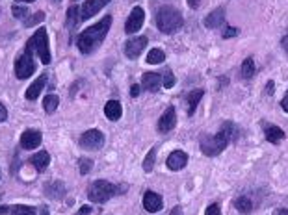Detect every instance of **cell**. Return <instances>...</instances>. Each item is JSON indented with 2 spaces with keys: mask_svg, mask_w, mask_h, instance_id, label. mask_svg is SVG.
Listing matches in <instances>:
<instances>
[{
  "mask_svg": "<svg viewBox=\"0 0 288 215\" xmlns=\"http://www.w3.org/2000/svg\"><path fill=\"white\" fill-rule=\"evenodd\" d=\"M110 26H112V15L103 17L97 24L86 28L84 32L78 35L76 39V45H78V50L82 54H91L93 50H97L101 47L104 39H106V33H108Z\"/></svg>",
  "mask_w": 288,
  "mask_h": 215,
  "instance_id": "1",
  "label": "cell"
},
{
  "mask_svg": "<svg viewBox=\"0 0 288 215\" xmlns=\"http://www.w3.org/2000/svg\"><path fill=\"white\" fill-rule=\"evenodd\" d=\"M233 130H234L233 123H225L216 135H207V137H203L201 139L203 154H207V156H217V154H221V152L227 149L229 139L233 137Z\"/></svg>",
  "mask_w": 288,
  "mask_h": 215,
  "instance_id": "2",
  "label": "cell"
},
{
  "mask_svg": "<svg viewBox=\"0 0 288 215\" xmlns=\"http://www.w3.org/2000/svg\"><path fill=\"white\" fill-rule=\"evenodd\" d=\"M126 189H129L126 186H115V184L106 182V180H97L87 188V199L91 202H97V204H104L106 200H110L115 195L125 193Z\"/></svg>",
  "mask_w": 288,
  "mask_h": 215,
  "instance_id": "3",
  "label": "cell"
},
{
  "mask_svg": "<svg viewBox=\"0 0 288 215\" xmlns=\"http://www.w3.org/2000/svg\"><path fill=\"white\" fill-rule=\"evenodd\" d=\"M154 19H156L158 30L164 33L177 32V30H180L182 24H184V19H182V15H180V11L171 8V6H164V8H160V10L156 11V17H154Z\"/></svg>",
  "mask_w": 288,
  "mask_h": 215,
  "instance_id": "4",
  "label": "cell"
},
{
  "mask_svg": "<svg viewBox=\"0 0 288 215\" xmlns=\"http://www.w3.org/2000/svg\"><path fill=\"white\" fill-rule=\"evenodd\" d=\"M26 50L30 54H32V52L38 54L39 59H41V63H45V65L50 63L52 56H50V49H49V33H47V30H45V28H39L38 32H36L32 38L28 39Z\"/></svg>",
  "mask_w": 288,
  "mask_h": 215,
  "instance_id": "5",
  "label": "cell"
},
{
  "mask_svg": "<svg viewBox=\"0 0 288 215\" xmlns=\"http://www.w3.org/2000/svg\"><path fill=\"white\" fill-rule=\"evenodd\" d=\"M34 70H36V63H34L32 56L30 52H24V54H19L15 59V75L19 80H24V78H30L34 75Z\"/></svg>",
  "mask_w": 288,
  "mask_h": 215,
  "instance_id": "6",
  "label": "cell"
},
{
  "mask_svg": "<svg viewBox=\"0 0 288 215\" xmlns=\"http://www.w3.org/2000/svg\"><path fill=\"white\" fill-rule=\"evenodd\" d=\"M82 149H86V151H99V149H103L104 145V134L101 130H87L84 134L80 135V139H78Z\"/></svg>",
  "mask_w": 288,
  "mask_h": 215,
  "instance_id": "7",
  "label": "cell"
},
{
  "mask_svg": "<svg viewBox=\"0 0 288 215\" xmlns=\"http://www.w3.org/2000/svg\"><path fill=\"white\" fill-rule=\"evenodd\" d=\"M143 22H145V11L136 6L134 10L131 11V15L126 19V24H125V32L126 33H136L140 32V28L143 26Z\"/></svg>",
  "mask_w": 288,
  "mask_h": 215,
  "instance_id": "8",
  "label": "cell"
},
{
  "mask_svg": "<svg viewBox=\"0 0 288 215\" xmlns=\"http://www.w3.org/2000/svg\"><path fill=\"white\" fill-rule=\"evenodd\" d=\"M175 124H177V113H175L173 106H169L166 108V112L158 119V124H156L158 132H160V134H169V132L175 128Z\"/></svg>",
  "mask_w": 288,
  "mask_h": 215,
  "instance_id": "9",
  "label": "cell"
},
{
  "mask_svg": "<svg viewBox=\"0 0 288 215\" xmlns=\"http://www.w3.org/2000/svg\"><path fill=\"white\" fill-rule=\"evenodd\" d=\"M147 47V38H132L129 39L125 43V56L126 58H131V59H136L140 58V54L143 52V49Z\"/></svg>",
  "mask_w": 288,
  "mask_h": 215,
  "instance_id": "10",
  "label": "cell"
},
{
  "mask_svg": "<svg viewBox=\"0 0 288 215\" xmlns=\"http://www.w3.org/2000/svg\"><path fill=\"white\" fill-rule=\"evenodd\" d=\"M112 0H86V4H82V11H80V21H87L91 19L95 13L103 10L104 6H108Z\"/></svg>",
  "mask_w": 288,
  "mask_h": 215,
  "instance_id": "11",
  "label": "cell"
},
{
  "mask_svg": "<svg viewBox=\"0 0 288 215\" xmlns=\"http://www.w3.org/2000/svg\"><path fill=\"white\" fill-rule=\"evenodd\" d=\"M39 145H41V132L39 130H26L21 135V147L24 151H34Z\"/></svg>",
  "mask_w": 288,
  "mask_h": 215,
  "instance_id": "12",
  "label": "cell"
},
{
  "mask_svg": "<svg viewBox=\"0 0 288 215\" xmlns=\"http://www.w3.org/2000/svg\"><path fill=\"white\" fill-rule=\"evenodd\" d=\"M186 163H188V154L182 151H173L168 156V161H166L169 171H180V169L186 167Z\"/></svg>",
  "mask_w": 288,
  "mask_h": 215,
  "instance_id": "13",
  "label": "cell"
},
{
  "mask_svg": "<svg viewBox=\"0 0 288 215\" xmlns=\"http://www.w3.org/2000/svg\"><path fill=\"white\" fill-rule=\"evenodd\" d=\"M162 197L158 193H154V191H145V195H143V208H145L147 211H160L162 210Z\"/></svg>",
  "mask_w": 288,
  "mask_h": 215,
  "instance_id": "14",
  "label": "cell"
},
{
  "mask_svg": "<svg viewBox=\"0 0 288 215\" xmlns=\"http://www.w3.org/2000/svg\"><path fill=\"white\" fill-rule=\"evenodd\" d=\"M0 213L2 215H36V208L24 204H6L0 206Z\"/></svg>",
  "mask_w": 288,
  "mask_h": 215,
  "instance_id": "15",
  "label": "cell"
},
{
  "mask_svg": "<svg viewBox=\"0 0 288 215\" xmlns=\"http://www.w3.org/2000/svg\"><path fill=\"white\" fill-rule=\"evenodd\" d=\"M142 87L151 93H158V89L162 87V76L158 73H145L142 78Z\"/></svg>",
  "mask_w": 288,
  "mask_h": 215,
  "instance_id": "16",
  "label": "cell"
},
{
  "mask_svg": "<svg viewBox=\"0 0 288 215\" xmlns=\"http://www.w3.org/2000/svg\"><path fill=\"white\" fill-rule=\"evenodd\" d=\"M221 24H225V10L223 8H216L214 11H210L205 19V26L210 28V30H216Z\"/></svg>",
  "mask_w": 288,
  "mask_h": 215,
  "instance_id": "17",
  "label": "cell"
},
{
  "mask_svg": "<svg viewBox=\"0 0 288 215\" xmlns=\"http://www.w3.org/2000/svg\"><path fill=\"white\" fill-rule=\"evenodd\" d=\"M45 195L49 197V199H63L66 197V186H63V182H60V180H56V182H50L45 186Z\"/></svg>",
  "mask_w": 288,
  "mask_h": 215,
  "instance_id": "18",
  "label": "cell"
},
{
  "mask_svg": "<svg viewBox=\"0 0 288 215\" xmlns=\"http://www.w3.org/2000/svg\"><path fill=\"white\" fill-rule=\"evenodd\" d=\"M45 84H47V75H41L39 78H36V82H34L32 86L26 89V98H28V100H36V98L39 97V93L43 91Z\"/></svg>",
  "mask_w": 288,
  "mask_h": 215,
  "instance_id": "19",
  "label": "cell"
},
{
  "mask_svg": "<svg viewBox=\"0 0 288 215\" xmlns=\"http://www.w3.org/2000/svg\"><path fill=\"white\" fill-rule=\"evenodd\" d=\"M104 115L110 119V121H119L121 115H123V108L117 100H108L106 106H104Z\"/></svg>",
  "mask_w": 288,
  "mask_h": 215,
  "instance_id": "20",
  "label": "cell"
},
{
  "mask_svg": "<svg viewBox=\"0 0 288 215\" xmlns=\"http://www.w3.org/2000/svg\"><path fill=\"white\" fill-rule=\"evenodd\" d=\"M30 163H32L36 169H38L39 172H43L47 167H49L50 163V154L49 152H38V154H34L32 158H30Z\"/></svg>",
  "mask_w": 288,
  "mask_h": 215,
  "instance_id": "21",
  "label": "cell"
},
{
  "mask_svg": "<svg viewBox=\"0 0 288 215\" xmlns=\"http://www.w3.org/2000/svg\"><path fill=\"white\" fill-rule=\"evenodd\" d=\"M203 89H194L191 93H188L186 95V102H188V115H194L197 110V106H199V100L203 98Z\"/></svg>",
  "mask_w": 288,
  "mask_h": 215,
  "instance_id": "22",
  "label": "cell"
},
{
  "mask_svg": "<svg viewBox=\"0 0 288 215\" xmlns=\"http://www.w3.org/2000/svg\"><path fill=\"white\" fill-rule=\"evenodd\" d=\"M264 135H266V139L270 141V143H273V145H277V143H281V141L284 139V132L279 126H266L264 128Z\"/></svg>",
  "mask_w": 288,
  "mask_h": 215,
  "instance_id": "23",
  "label": "cell"
},
{
  "mask_svg": "<svg viewBox=\"0 0 288 215\" xmlns=\"http://www.w3.org/2000/svg\"><path fill=\"white\" fill-rule=\"evenodd\" d=\"M234 208L238 211H242V213H251L253 211V202H251L249 197H236L234 199Z\"/></svg>",
  "mask_w": 288,
  "mask_h": 215,
  "instance_id": "24",
  "label": "cell"
},
{
  "mask_svg": "<svg viewBox=\"0 0 288 215\" xmlns=\"http://www.w3.org/2000/svg\"><path fill=\"white\" fill-rule=\"evenodd\" d=\"M257 73V67H255V61H253V58H245L244 63H242V78H245V80H251L253 76H255Z\"/></svg>",
  "mask_w": 288,
  "mask_h": 215,
  "instance_id": "25",
  "label": "cell"
},
{
  "mask_svg": "<svg viewBox=\"0 0 288 215\" xmlns=\"http://www.w3.org/2000/svg\"><path fill=\"white\" fill-rule=\"evenodd\" d=\"M164 59H166V54H164L162 49H152L151 52L147 54V63L149 65L164 63Z\"/></svg>",
  "mask_w": 288,
  "mask_h": 215,
  "instance_id": "26",
  "label": "cell"
},
{
  "mask_svg": "<svg viewBox=\"0 0 288 215\" xmlns=\"http://www.w3.org/2000/svg\"><path fill=\"white\" fill-rule=\"evenodd\" d=\"M78 22H80V11H78L76 6H71V8L67 10V26L75 28Z\"/></svg>",
  "mask_w": 288,
  "mask_h": 215,
  "instance_id": "27",
  "label": "cell"
},
{
  "mask_svg": "<svg viewBox=\"0 0 288 215\" xmlns=\"http://www.w3.org/2000/svg\"><path fill=\"white\" fill-rule=\"evenodd\" d=\"M58 104H60V98L56 97V95H47L43 100V108L47 113H54L56 108H58Z\"/></svg>",
  "mask_w": 288,
  "mask_h": 215,
  "instance_id": "28",
  "label": "cell"
},
{
  "mask_svg": "<svg viewBox=\"0 0 288 215\" xmlns=\"http://www.w3.org/2000/svg\"><path fill=\"white\" fill-rule=\"evenodd\" d=\"M154 161H156V149H151L147 152V158L143 160V171L151 172L154 169Z\"/></svg>",
  "mask_w": 288,
  "mask_h": 215,
  "instance_id": "29",
  "label": "cell"
},
{
  "mask_svg": "<svg viewBox=\"0 0 288 215\" xmlns=\"http://www.w3.org/2000/svg\"><path fill=\"white\" fill-rule=\"evenodd\" d=\"M93 167V161L89 160V158H80L78 160V171L82 172V174H87V172L91 171Z\"/></svg>",
  "mask_w": 288,
  "mask_h": 215,
  "instance_id": "30",
  "label": "cell"
},
{
  "mask_svg": "<svg viewBox=\"0 0 288 215\" xmlns=\"http://www.w3.org/2000/svg\"><path fill=\"white\" fill-rule=\"evenodd\" d=\"M11 13H13L17 19H26L28 17V10L24 6H13V8H11Z\"/></svg>",
  "mask_w": 288,
  "mask_h": 215,
  "instance_id": "31",
  "label": "cell"
},
{
  "mask_svg": "<svg viewBox=\"0 0 288 215\" xmlns=\"http://www.w3.org/2000/svg\"><path fill=\"white\" fill-rule=\"evenodd\" d=\"M43 19H45V13H43V11H38L36 15H32V19H30V21H24V24H26V26L30 28V26H34V24L41 22Z\"/></svg>",
  "mask_w": 288,
  "mask_h": 215,
  "instance_id": "32",
  "label": "cell"
},
{
  "mask_svg": "<svg viewBox=\"0 0 288 215\" xmlns=\"http://www.w3.org/2000/svg\"><path fill=\"white\" fill-rule=\"evenodd\" d=\"M166 89H171V87L175 86V76H173V73L171 70H168L166 73V78H164V84H162Z\"/></svg>",
  "mask_w": 288,
  "mask_h": 215,
  "instance_id": "33",
  "label": "cell"
},
{
  "mask_svg": "<svg viewBox=\"0 0 288 215\" xmlns=\"http://www.w3.org/2000/svg\"><path fill=\"white\" fill-rule=\"evenodd\" d=\"M238 35V28H233V26H227L223 30V39H229V38H236Z\"/></svg>",
  "mask_w": 288,
  "mask_h": 215,
  "instance_id": "34",
  "label": "cell"
},
{
  "mask_svg": "<svg viewBox=\"0 0 288 215\" xmlns=\"http://www.w3.org/2000/svg\"><path fill=\"white\" fill-rule=\"evenodd\" d=\"M205 215H221V210H219V204H210L205 211Z\"/></svg>",
  "mask_w": 288,
  "mask_h": 215,
  "instance_id": "35",
  "label": "cell"
},
{
  "mask_svg": "<svg viewBox=\"0 0 288 215\" xmlns=\"http://www.w3.org/2000/svg\"><path fill=\"white\" fill-rule=\"evenodd\" d=\"M91 206H82V208H80V210H78V211H76V213L75 215H91Z\"/></svg>",
  "mask_w": 288,
  "mask_h": 215,
  "instance_id": "36",
  "label": "cell"
},
{
  "mask_svg": "<svg viewBox=\"0 0 288 215\" xmlns=\"http://www.w3.org/2000/svg\"><path fill=\"white\" fill-rule=\"evenodd\" d=\"M6 119H8V110L2 102H0V123H4Z\"/></svg>",
  "mask_w": 288,
  "mask_h": 215,
  "instance_id": "37",
  "label": "cell"
},
{
  "mask_svg": "<svg viewBox=\"0 0 288 215\" xmlns=\"http://www.w3.org/2000/svg\"><path fill=\"white\" fill-rule=\"evenodd\" d=\"M142 89H143V87H140L138 84H134V86L131 87V95H132V97H138V95L142 93Z\"/></svg>",
  "mask_w": 288,
  "mask_h": 215,
  "instance_id": "38",
  "label": "cell"
},
{
  "mask_svg": "<svg viewBox=\"0 0 288 215\" xmlns=\"http://www.w3.org/2000/svg\"><path fill=\"white\" fill-rule=\"evenodd\" d=\"M273 89H275V86H273V82L270 80L266 84V95H273Z\"/></svg>",
  "mask_w": 288,
  "mask_h": 215,
  "instance_id": "39",
  "label": "cell"
},
{
  "mask_svg": "<svg viewBox=\"0 0 288 215\" xmlns=\"http://www.w3.org/2000/svg\"><path fill=\"white\" fill-rule=\"evenodd\" d=\"M281 108H283V112L288 113V93L284 95V98L281 100Z\"/></svg>",
  "mask_w": 288,
  "mask_h": 215,
  "instance_id": "40",
  "label": "cell"
},
{
  "mask_svg": "<svg viewBox=\"0 0 288 215\" xmlns=\"http://www.w3.org/2000/svg\"><path fill=\"white\" fill-rule=\"evenodd\" d=\"M199 2H201V0H188V4H190L191 10H197V8H199Z\"/></svg>",
  "mask_w": 288,
  "mask_h": 215,
  "instance_id": "41",
  "label": "cell"
},
{
  "mask_svg": "<svg viewBox=\"0 0 288 215\" xmlns=\"http://www.w3.org/2000/svg\"><path fill=\"white\" fill-rule=\"evenodd\" d=\"M281 43H283V49H284V52L288 54V35H284V38H283V41H281Z\"/></svg>",
  "mask_w": 288,
  "mask_h": 215,
  "instance_id": "42",
  "label": "cell"
},
{
  "mask_svg": "<svg viewBox=\"0 0 288 215\" xmlns=\"http://www.w3.org/2000/svg\"><path fill=\"white\" fill-rule=\"evenodd\" d=\"M171 215H180V208H179V206H175L173 211H171Z\"/></svg>",
  "mask_w": 288,
  "mask_h": 215,
  "instance_id": "43",
  "label": "cell"
},
{
  "mask_svg": "<svg viewBox=\"0 0 288 215\" xmlns=\"http://www.w3.org/2000/svg\"><path fill=\"white\" fill-rule=\"evenodd\" d=\"M39 215H49V210H47V208H41V210H39Z\"/></svg>",
  "mask_w": 288,
  "mask_h": 215,
  "instance_id": "44",
  "label": "cell"
},
{
  "mask_svg": "<svg viewBox=\"0 0 288 215\" xmlns=\"http://www.w3.org/2000/svg\"><path fill=\"white\" fill-rule=\"evenodd\" d=\"M277 215H288V210H279Z\"/></svg>",
  "mask_w": 288,
  "mask_h": 215,
  "instance_id": "45",
  "label": "cell"
},
{
  "mask_svg": "<svg viewBox=\"0 0 288 215\" xmlns=\"http://www.w3.org/2000/svg\"><path fill=\"white\" fill-rule=\"evenodd\" d=\"M17 2H34V0H17Z\"/></svg>",
  "mask_w": 288,
  "mask_h": 215,
  "instance_id": "46",
  "label": "cell"
},
{
  "mask_svg": "<svg viewBox=\"0 0 288 215\" xmlns=\"http://www.w3.org/2000/svg\"><path fill=\"white\" fill-rule=\"evenodd\" d=\"M52 2H56V4H58V2H61V0H52Z\"/></svg>",
  "mask_w": 288,
  "mask_h": 215,
  "instance_id": "47",
  "label": "cell"
}]
</instances>
